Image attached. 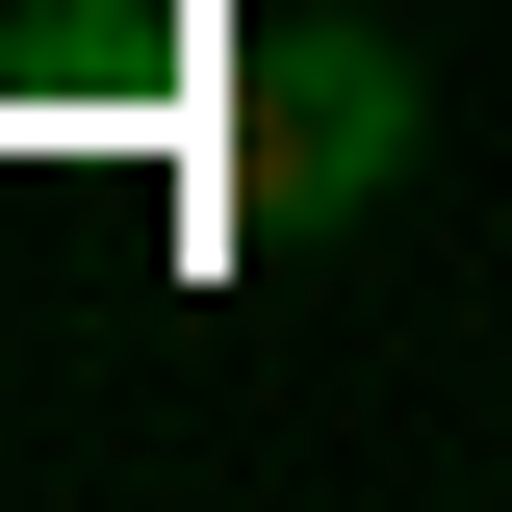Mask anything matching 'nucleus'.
Returning a JSON list of instances; mask_svg holds the SVG:
<instances>
[{"label": "nucleus", "instance_id": "nucleus-1", "mask_svg": "<svg viewBox=\"0 0 512 512\" xmlns=\"http://www.w3.org/2000/svg\"><path fill=\"white\" fill-rule=\"evenodd\" d=\"M410 180V52L384 26H256L231 52V231H359Z\"/></svg>", "mask_w": 512, "mask_h": 512}]
</instances>
